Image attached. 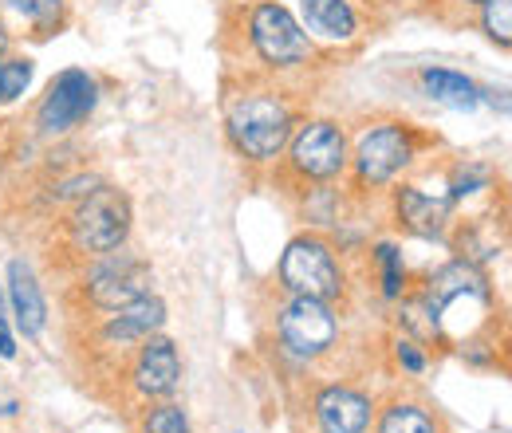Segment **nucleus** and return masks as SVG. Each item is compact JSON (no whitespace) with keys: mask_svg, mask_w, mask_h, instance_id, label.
<instances>
[{"mask_svg":"<svg viewBox=\"0 0 512 433\" xmlns=\"http://www.w3.org/2000/svg\"><path fill=\"white\" fill-rule=\"evenodd\" d=\"M221 123L237 158H245L249 166H276L300 123V111L284 87L264 79V83H241L237 91L225 95Z\"/></svg>","mask_w":512,"mask_h":433,"instance_id":"obj_1","label":"nucleus"},{"mask_svg":"<svg viewBox=\"0 0 512 433\" xmlns=\"http://www.w3.org/2000/svg\"><path fill=\"white\" fill-rule=\"evenodd\" d=\"M430 146L434 138L410 119H398V115L367 119L351 138V162H347L351 186L359 193H383L394 182H402Z\"/></svg>","mask_w":512,"mask_h":433,"instance_id":"obj_2","label":"nucleus"},{"mask_svg":"<svg viewBox=\"0 0 512 433\" xmlns=\"http://www.w3.org/2000/svg\"><path fill=\"white\" fill-rule=\"evenodd\" d=\"M241 36L256 67L272 79H288L320 60V48L300 28L288 0H249L241 8Z\"/></svg>","mask_w":512,"mask_h":433,"instance_id":"obj_3","label":"nucleus"},{"mask_svg":"<svg viewBox=\"0 0 512 433\" xmlns=\"http://www.w3.org/2000/svg\"><path fill=\"white\" fill-rule=\"evenodd\" d=\"M418 300L426 308L434 339L446 343L453 319H469V335L481 327V319L493 311V284H489L485 268L453 256L449 264L426 276V284L418 288Z\"/></svg>","mask_w":512,"mask_h":433,"instance_id":"obj_4","label":"nucleus"},{"mask_svg":"<svg viewBox=\"0 0 512 433\" xmlns=\"http://www.w3.org/2000/svg\"><path fill=\"white\" fill-rule=\"evenodd\" d=\"M276 284L284 296H308L323 304H343L347 296V268L335 241L320 229L296 233L280 260H276Z\"/></svg>","mask_w":512,"mask_h":433,"instance_id":"obj_5","label":"nucleus"},{"mask_svg":"<svg viewBox=\"0 0 512 433\" xmlns=\"http://www.w3.org/2000/svg\"><path fill=\"white\" fill-rule=\"evenodd\" d=\"M67 241L79 256H103L130 241L134 233V205L130 193L111 182H99L91 193H83L64 221Z\"/></svg>","mask_w":512,"mask_h":433,"instance_id":"obj_6","label":"nucleus"},{"mask_svg":"<svg viewBox=\"0 0 512 433\" xmlns=\"http://www.w3.org/2000/svg\"><path fill=\"white\" fill-rule=\"evenodd\" d=\"M347 162H351V138L339 119H323V115L300 119L284 146V170L304 189L347 178Z\"/></svg>","mask_w":512,"mask_h":433,"instance_id":"obj_7","label":"nucleus"},{"mask_svg":"<svg viewBox=\"0 0 512 433\" xmlns=\"http://www.w3.org/2000/svg\"><path fill=\"white\" fill-rule=\"evenodd\" d=\"M272 331H276V347L284 359H292L296 367H312L339 347L343 319L335 304L308 300V296H284V304L276 308V319H272Z\"/></svg>","mask_w":512,"mask_h":433,"instance_id":"obj_8","label":"nucleus"},{"mask_svg":"<svg viewBox=\"0 0 512 433\" xmlns=\"http://www.w3.org/2000/svg\"><path fill=\"white\" fill-rule=\"evenodd\" d=\"M150 284H154V264L127 245L103 252V256H87V268L79 276V292H83L87 308L99 315L127 308L130 300L154 292Z\"/></svg>","mask_w":512,"mask_h":433,"instance_id":"obj_9","label":"nucleus"},{"mask_svg":"<svg viewBox=\"0 0 512 433\" xmlns=\"http://www.w3.org/2000/svg\"><path fill=\"white\" fill-rule=\"evenodd\" d=\"M103 99V87L99 79L87 71V67H64L40 95L36 103V115H32V126L40 138H64L75 126H83L95 107Z\"/></svg>","mask_w":512,"mask_h":433,"instance_id":"obj_10","label":"nucleus"},{"mask_svg":"<svg viewBox=\"0 0 512 433\" xmlns=\"http://www.w3.org/2000/svg\"><path fill=\"white\" fill-rule=\"evenodd\" d=\"M292 12L316 48L351 52L367 40V8L359 0H296Z\"/></svg>","mask_w":512,"mask_h":433,"instance_id":"obj_11","label":"nucleus"},{"mask_svg":"<svg viewBox=\"0 0 512 433\" xmlns=\"http://www.w3.org/2000/svg\"><path fill=\"white\" fill-rule=\"evenodd\" d=\"M390 213H394V225L418 241H438L446 245L449 233H453V213L457 205L449 201L446 193H430L418 182H394L390 186Z\"/></svg>","mask_w":512,"mask_h":433,"instance_id":"obj_12","label":"nucleus"},{"mask_svg":"<svg viewBox=\"0 0 512 433\" xmlns=\"http://www.w3.org/2000/svg\"><path fill=\"white\" fill-rule=\"evenodd\" d=\"M130 390L142 402H166L182 390V351L170 335H150L130 355Z\"/></svg>","mask_w":512,"mask_h":433,"instance_id":"obj_13","label":"nucleus"},{"mask_svg":"<svg viewBox=\"0 0 512 433\" xmlns=\"http://www.w3.org/2000/svg\"><path fill=\"white\" fill-rule=\"evenodd\" d=\"M166 323H170L166 300H162L158 292H146V296L130 300L127 308L107 311V315L99 319V327H95V343L107 347V351L127 355V351H134L142 339L166 331Z\"/></svg>","mask_w":512,"mask_h":433,"instance_id":"obj_14","label":"nucleus"},{"mask_svg":"<svg viewBox=\"0 0 512 433\" xmlns=\"http://www.w3.org/2000/svg\"><path fill=\"white\" fill-rule=\"evenodd\" d=\"M375 398L351 382H323L312 394V418L320 433H371Z\"/></svg>","mask_w":512,"mask_h":433,"instance_id":"obj_15","label":"nucleus"},{"mask_svg":"<svg viewBox=\"0 0 512 433\" xmlns=\"http://www.w3.org/2000/svg\"><path fill=\"white\" fill-rule=\"evenodd\" d=\"M0 284H4V304L12 311L16 335L40 339V335L48 331V300H44V288H40L36 268H32L24 256H12Z\"/></svg>","mask_w":512,"mask_h":433,"instance_id":"obj_16","label":"nucleus"},{"mask_svg":"<svg viewBox=\"0 0 512 433\" xmlns=\"http://www.w3.org/2000/svg\"><path fill=\"white\" fill-rule=\"evenodd\" d=\"M418 91H422L430 103L446 107V111H477V107H481V87H477L465 71H453V67H434V63H426V67L418 71Z\"/></svg>","mask_w":512,"mask_h":433,"instance_id":"obj_17","label":"nucleus"},{"mask_svg":"<svg viewBox=\"0 0 512 433\" xmlns=\"http://www.w3.org/2000/svg\"><path fill=\"white\" fill-rule=\"evenodd\" d=\"M371 433H446L438 414L426 402L414 398H390L383 410H375Z\"/></svg>","mask_w":512,"mask_h":433,"instance_id":"obj_18","label":"nucleus"},{"mask_svg":"<svg viewBox=\"0 0 512 433\" xmlns=\"http://www.w3.org/2000/svg\"><path fill=\"white\" fill-rule=\"evenodd\" d=\"M0 8L16 12L32 40H52L71 24V0H0Z\"/></svg>","mask_w":512,"mask_h":433,"instance_id":"obj_19","label":"nucleus"},{"mask_svg":"<svg viewBox=\"0 0 512 433\" xmlns=\"http://www.w3.org/2000/svg\"><path fill=\"white\" fill-rule=\"evenodd\" d=\"M371 264L379 272V296L386 304H398L406 292H410V268H406V256L398 241H375L371 245Z\"/></svg>","mask_w":512,"mask_h":433,"instance_id":"obj_20","label":"nucleus"},{"mask_svg":"<svg viewBox=\"0 0 512 433\" xmlns=\"http://www.w3.org/2000/svg\"><path fill=\"white\" fill-rule=\"evenodd\" d=\"M493 189V170L485 162H457L449 170V182H446V197L453 205H465L469 197Z\"/></svg>","mask_w":512,"mask_h":433,"instance_id":"obj_21","label":"nucleus"},{"mask_svg":"<svg viewBox=\"0 0 512 433\" xmlns=\"http://www.w3.org/2000/svg\"><path fill=\"white\" fill-rule=\"evenodd\" d=\"M138 433H193L190 414L166 398V402H146V414L138 418Z\"/></svg>","mask_w":512,"mask_h":433,"instance_id":"obj_22","label":"nucleus"},{"mask_svg":"<svg viewBox=\"0 0 512 433\" xmlns=\"http://www.w3.org/2000/svg\"><path fill=\"white\" fill-rule=\"evenodd\" d=\"M477 28L485 32L489 44H497L501 52L512 48V0H485L477 8Z\"/></svg>","mask_w":512,"mask_h":433,"instance_id":"obj_23","label":"nucleus"},{"mask_svg":"<svg viewBox=\"0 0 512 433\" xmlns=\"http://www.w3.org/2000/svg\"><path fill=\"white\" fill-rule=\"evenodd\" d=\"M32 79H36V60H32V56L12 52L8 60H0V87H4V103L24 99V95H28V87H32Z\"/></svg>","mask_w":512,"mask_h":433,"instance_id":"obj_24","label":"nucleus"},{"mask_svg":"<svg viewBox=\"0 0 512 433\" xmlns=\"http://www.w3.org/2000/svg\"><path fill=\"white\" fill-rule=\"evenodd\" d=\"M394 363H398V371L402 374H426L430 371V351H426V343H418V339H410V335H398L394 339Z\"/></svg>","mask_w":512,"mask_h":433,"instance_id":"obj_25","label":"nucleus"},{"mask_svg":"<svg viewBox=\"0 0 512 433\" xmlns=\"http://www.w3.org/2000/svg\"><path fill=\"white\" fill-rule=\"evenodd\" d=\"M99 182H103L99 174H71V178H64L60 186H52V197H56V201H71V205H75L83 193H91Z\"/></svg>","mask_w":512,"mask_h":433,"instance_id":"obj_26","label":"nucleus"},{"mask_svg":"<svg viewBox=\"0 0 512 433\" xmlns=\"http://www.w3.org/2000/svg\"><path fill=\"white\" fill-rule=\"evenodd\" d=\"M20 355V343H16V327H12V319L4 315V308H0V359L4 363H12Z\"/></svg>","mask_w":512,"mask_h":433,"instance_id":"obj_27","label":"nucleus"},{"mask_svg":"<svg viewBox=\"0 0 512 433\" xmlns=\"http://www.w3.org/2000/svg\"><path fill=\"white\" fill-rule=\"evenodd\" d=\"M8 56H12V28H8V20L0 12V60H8Z\"/></svg>","mask_w":512,"mask_h":433,"instance_id":"obj_28","label":"nucleus"},{"mask_svg":"<svg viewBox=\"0 0 512 433\" xmlns=\"http://www.w3.org/2000/svg\"><path fill=\"white\" fill-rule=\"evenodd\" d=\"M375 4H390V8H430L438 0H375Z\"/></svg>","mask_w":512,"mask_h":433,"instance_id":"obj_29","label":"nucleus"},{"mask_svg":"<svg viewBox=\"0 0 512 433\" xmlns=\"http://www.w3.org/2000/svg\"><path fill=\"white\" fill-rule=\"evenodd\" d=\"M453 4H457V8H465V12H477L485 0H453Z\"/></svg>","mask_w":512,"mask_h":433,"instance_id":"obj_30","label":"nucleus"},{"mask_svg":"<svg viewBox=\"0 0 512 433\" xmlns=\"http://www.w3.org/2000/svg\"><path fill=\"white\" fill-rule=\"evenodd\" d=\"M0 308H4V284H0Z\"/></svg>","mask_w":512,"mask_h":433,"instance_id":"obj_31","label":"nucleus"},{"mask_svg":"<svg viewBox=\"0 0 512 433\" xmlns=\"http://www.w3.org/2000/svg\"><path fill=\"white\" fill-rule=\"evenodd\" d=\"M0 107H4V87H0Z\"/></svg>","mask_w":512,"mask_h":433,"instance_id":"obj_32","label":"nucleus"}]
</instances>
